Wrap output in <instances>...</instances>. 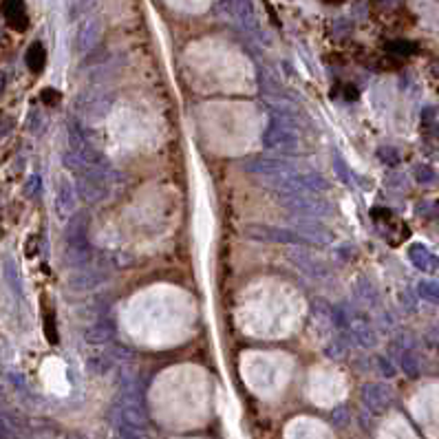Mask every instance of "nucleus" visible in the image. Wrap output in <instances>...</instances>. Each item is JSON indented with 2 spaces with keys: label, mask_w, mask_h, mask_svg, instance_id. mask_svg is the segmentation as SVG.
<instances>
[{
  "label": "nucleus",
  "mask_w": 439,
  "mask_h": 439,
  "mask_svg": "<svg viewBox=\"0 0 439 439\" xmlns=\"http://www.w3.org/2000/svg\"><path fill=\"white\" fill-rule=\"evenodd\" d=\"M265 144H267V148L285 153V155H294L300 148V141H298V135L294 133V128L285 126L283 122H276L267 128Z\"/></svg>",
  "instance_id": "obj_1"
},
{
  "label": "nucleus",
  "mask_w": 439,
  "mask_h": 439,
  "mask_svg": "<svg viewBox=\"0 0 439 439\" xmlns=\"http://www.w3.org/2000/svg\"><path fill=\"white\" fill-rule=\"evenodd\" d=\"M245 234L256 241H265V243H305V236L294 234L291 230L269 228V226H250Z\"/></svg>",
  "instance_id": "obj_2"
},
{
  "label": "nucleus",
  "mask_w": 439,
  "mask_h": 439,
  "mask_svg": "<svg viewBox=\"0 0 439 439\" xmlns=\"http://www.w3.org/2000/svg\"><path fill=\"white\" fill-rule=\"evenodd\" d=\"M409 256H411L413 265H415L417 269H422V271H433V269L437 267L435 256H433L424 245H411Z\"/></svg>",
  "instance_id": "obj_3"
},
{
  "label": "nucleus",
  "mask_w": 439,
  "mask_h": 439,
  "mask_svg": "<svg viewBox=\"0 0 439 439\" xmlns=\"http://www.w3.org/2000/svg\"><path fill=\"white\" fill-rule=\"evenodd\" d=\"M98 35H100V29L93 21L84 23V27L78 31V38H76V45L80 51H88L90 47H93L98 42Z\"/></svg>",
  "instance_id": "obj_4"
},
{
  "label": "nucleus",
  "mask_w": 439,
  "mask_h": 439,
  "mask_svg": "<svg viewBox=\"0 0 439 439\" xmlns=\"http://www.w3.org/2000/svg\"><path fill=\"white\" fill-rule=\"evenodd\" d=\"M364 397H367V404H371L373 409H384L391 402V391L387 387H382V384H377V387H369Z\"/></svg>",
  "instance_id": "obj_5"
},
{
  "label": "nucleus",
  "mask_w": 439,
  "mask_h": 439,
  "mask_svg": "<svg viewBox=\"0 0 439 439\" xmlns=\"http://www.w3.org/2000/svg\"><path fill=\"white\" fill-rule=\"evenodd\" d=\"M45 62H47V53H45L42 45H33L27 51V64H29V69L38 73V71H42Z\"/></svg>",
  "instance_id": "obj_6"
},
{
  "label": "nucleus",
  "mask_w": 439,
  "mask_h": 439,
  "mask_svg": "<svg viewBox=\"0 0 439 439\" xmlns=\"http://www.w3.org/2000/svg\"><path fill=\"white\" fill-rule=\"evenodd\" d=\"M417 291H419V296H422L424 300H428V303H439V287H437L435 283H431V281H422V283H419V287H417Z\"/></svg>",
  "instance_id": "obj_7"
},
{
  "label": "nucleus",
  "mask_w": 439,
  "mask_h": 439,
  "mask_svg": "<svg viewBox=\"0 0 439 439\" xmlns=\"http://www.w3.org/2000/svg\"><path fill=\"white\" fill-rule=\"evenodd\" d=\"M45 336L51 344L58 342V329H56V316H53V312L45 314Z\"/></svg>",
  "instance_id": "obj_8"
},
{
  "label": "nucleus",
  "mask_w": 439,
  "mask_h": 439,
  "mask_svg": "<svg viewBox=\"0 0 439 439\" xmlns=\"http://www.w3.org/2000/svg\"><path fill=\"white\" fill-rule=\"evenodd\" d=\"M239 16L245 27H254V7L250 0H239Z\"/></svg>",
  "instance_id": "obj_9"
},
{
  "label": "nucleus",
  "mask_w": 439,
  "mask_h": 439,
  "mask_svg": "<svg viewBox=\"0 0 439 439\" xmlns=\"http://www.w3.org/2000/svg\"><path fill=\"white\" fill-rule=\"evenodd\" d=\"M415 179L419 181V184H435V181H437V172L431 166H419L415 170Z\"/></svg>",
  "instance_id": "obj_10"
},
{
  "label": "nucleus",
  "mask_w": 439,
  "mask_h": 439,
  "mask_svg": "<svg viewBox=\"0 0 439 439\" xmlns=\"http://www.w3.org/2000/svg\"><path fill=\"white\" fill-rule=\"evenodd\" d=\"M402 369H404L409 375H417V373H419V364H417V358H415L411 351H406L404 356H402Z\"/></svg>",
  "instance_id": "obj_11"
},
{
  "label": "nucleus",
  "mask_w": 439,
  "mask_h": 439,
  "mask_svg": "<svg viewBox=\"0 0 439 439\" xmlns=\"http://www.w3.org/2000/svg\"><path fill=\"white\" fill-rule=\"evenodd\" d=\"M377 157L384 163H389V166H397V163H399V153L395 148H391V146H387V148H380Z\"/></svg>",
  "instance_id": "obj_12"
},
{
  "label": "nucleus",
  "mask_w": 439,
  "mask_h": 439,
  "mask_svg": "<svg viewBox=\"0 0 439 439\" xmlns=\"http://www.w3.org/2000/svg\"><path fill=\"white\" fill-rule=\"evenodd\" d=\"M389 51H393V53H413L415 47L409 45V42H391L389 45Z\"/></svg>",
  "instance_id": "obj_13"
},
{
  "label": "nucleus",
  "mask_w": 439,
  "mask_h": 439,
  "mask_svg": "<svg viewBox=\"0 0 439 439\" xmlns=\"http://www.w3.org/2000/svg\"><path fill=\"white\" fill-rule=\"evenodd\" d=\"M42 100H45L47 104H56V102L60 100V95L56 93V90H51V88H47V90H42Z\"/></svg>",
  "instance_id": "obj_14"
},
{
  "label": "nucleus",
  "mask_w": 439,
  "mask_h": 439,
  "mask_svg": "<svg viewBox=\"0 0 439 439\" xmlns=\"http://www.w3.org/2000/svg\"><path fill=\"white\" fill-rule=\"evenodd\" d=\"M344 98H349V102L358 100V90H356L351 84H346V86H344Z\"/></svg>",
  "instance_id": "obj_15"
}]
</instances>
